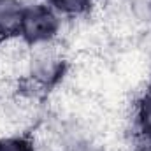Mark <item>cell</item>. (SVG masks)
<instances>
[{
  "label": "cell",
  "mask_w": 151,
  "mask_h": 151,
  "mask_svg": "<svg viewBox=\"0 0 151 151\" xmlns=\"http://www.w3.org/2000/svg\"><path fill=\"white\" fill-rule=\"evenodd\" d=\"M0 151H35L34 142L25 135H12L0 139Z\"/></svg>",
  "instance_id": "8992f818"
},
{
  "label": "cell",
  "mask_w": 151,
  "mask_h": 151,
  "mask_svg": "<svg viewBox=\"0 0 151 151\" xmlns=\"http://www.w3.org/2000/svg\"><path fill=\"white\" fill-rule=\"evenodd\" d=\"M60 30V14L49 4L25 7L18 35L32 46L51 42Z\"/></svg>",
  "instance_id": "6da1fadb"
},
{
  "label": "cell",
  "mask_w": 151,
  "mask_h": 151,
  "mask_svg": "<svg viewBox=\"0 0 151 151\" xmlns=\"http://www.w3.org/2000/svg\"><path fill=\"white\" fill-rule=\"evenodd\" d=\"M60 70H62V63L53 55H40L32 63V74L44 84L53 83L60 76Z\"/></svg>",
  "instance_id": "3957f363"
},
{
  "label": "cell",
  "mask_w": 151,
  "mask_h": 151,
  "mask_svg": "<svg viewBox=\"0 0 151 151\" xmlns=\"http://www.w3.org/2000/svg\"><path fill=\"white\" fill-rule=\"evenodd\" d=\"M135 121L139 134L151 135V88L144 91L135 106Z\"/></svg>",
  "instance_id": "277c9868"
},
{
  "label": "cell",
  "mask_w": 151,
  "mask_h": 151,
  "mask_svg": "<svg viewBox=\"0 0 151 151\" xmlns=\"http://www.w3.org/2000/svg\"><path fill=\"white\" fill-rule=\"evenodd\" d=\"M47 4L60 16H81L91 7V0H47Z\"/></svg>",
  "instance_id": "5b68a950"
},
{
  "label": "cell",
  "mask_w": 151,
  "mask_h": 151,
  "mask_svg": "<svg viewBox=\"0 0 151 151\" xmlns=\"http://www.w3.org/2000/svg\"><path fill=\"white\" fill-rule=\"evenodd\" d=\"M134 151H151V135L139 134V137H137V142H135V148H134Z\"/></svg>",
  "instance_id": "52a82bcc"
},
{
  "label": "cell",
  "mask_w": 151,
  "mask_h": 151,
  "mask_svg": "<svg viewBox=\"0 0 151 151\" xmlns=\"http://www.w3.org/2000/svg\"><path fill=\"white\" fill-rule=\"evenodd\" d=\"M25 5L19 0H0V35L19 32Z\"/></svg>",
  "instance_id": "7a4b0ae2"
}]
</instances>
